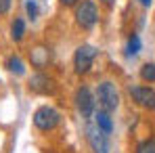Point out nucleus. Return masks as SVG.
<instances>
[{
	"mask_svg": "<svg viewBox=\"0 0 155 153\" xmlns=\"http://www.w3.org/2000/svg\"><path fill=\"white\" fill-rule=\"evenodd\" d=\"M97 19H99V11L92 0H82L76 6V23L80 27L90 29V27H94Z\"/></svg>",
	"mask_w": 155,
	"mask_h": 153,
	"instance_id": "obj_1",
	"label": "nucleus"
},
{
	"mask_svg": "<svg viewBox=\"0 0 155 153\" xmlns=\"http://www.w3.org/2000/svg\"><path fill=\"white\" fill-rule=\"evenodd\" d=\"M97 99H99V105L103 107V111H115L117 109V105H120V95H117V90H115V86L111 84V82H103V84H99V88H97Z\"/></svg>",
	"mask_w": 155,
	"mask_h": 153,
	"instance_id": "obj_2",
	"label": "nucleus"
},
{
	"mask_svg": "<svg viewBox=\"0 0 155 153\" xmlns=\"http://www.w3.org/2000/svg\"><path fill=\"white\" fill-rule=\"evenodd\" d=\"M59 118L61 115H59L57 109L44 105V107L36 109V113H34V126L38 128V130H42V132H48V130H52L59 124Z\"/></svg>",
	"mask_w": 155,
	"mask_h": 153,
	"instance_id": "obj_3",
	"label": "nucleus"
},
{
	"mask_svg": "<svg viewBox=\"0 0 155 153\" xmlns=\"http://www.w3.org/2000/svg\"><path fill=\"white\" fill-rule=\"evenodd\" d=\"M94 59H97V48L94 46H90V44L78 46L76 55H74V69H76V74H86L92 67Z\"/></svg>",
	"mask_w": 155,
	"mask_h": 153,
	"instance_id": "obj_4",
	"label": "nucleus"
},
{
	"mask_svg": "<svg viewBox=\"0 0 155 153\" xmlns=\"http://www.w3.org/2000/svg\"><path fill=\"white\" fill-rule=\"evenodd\" d=\"M76 107L82 113V118H90L94 111V97L86 86H80L76 90Z\"/></svg>",
	"mask_w": 155,
	"mask_h": 153,
	"instance_id": "obj_5",
	"label": "nucleus"
},
{
	"mask_svg": "<svg viewBox=\"0 0 155 153\" xmlns=\"http://www.w3.org/2000/svg\"><path fill=\"white\" fill-rule=\"evenodd\" d=\"M130 97L134 99L136 105H140L145 109H155V90L149 86H132Z\"/></svg>",
	"mask_w": 155,
	"mask_h": 153,
	"instance_id": "obj_6",
	"label": "nucleus"
},
{
	"mask_svg": "<svg viewBox=\"0 0 155 153\" xmlns=\"http://www.w3.org/2000/svg\"><path fill=\"white\" fill-rule=\"evenodd\" d=\"M86 136L90 143V149L94 153H109V143H107V134L99 126H88L86 128Z\"/></svg>",
	"mask_w": 155,
	"mask_h": 153,
	"instance_id": "obj_7",
	"label": "nucleus"
},
{
	"mask_svg": "<svg viewBox=\"0 0 155 153\" xmlns=\"http://www.w3.org/2000/svg\"><path fill=\"white\" fill-rule=\"evenodd\" d=\"M29 90L46 95V92H52V90H54V86H52L51 78H46L44 74H36V76L29 80Z\"/></svg>",
	"mask_w": 155,
	"mask_h": 153,
	"instance_id": "obj_8",
	"label": "nucleus"
},
{
	"mask_svg": "<svg viewBox=\"0 0 155 153\" xmlns=\"http://www.w3.org/2000/svg\"><path fill=\"white\" fill-rule=\"evenodd\" d=\"M97 126H99V130H103L105 134H111L113 122H111V118H109L107 111H99V113H97Z\"/></svg>",
	"mask_w": 155,
	"mask_h": 153,
	"instance_id": "obj_9",
	"label": "nucleus"
},
{
	"mask_svg": "<svg viewBox=\"0 0 155 153\" xmlns=\"http://www.w3.org/2000/svg\"><path fill=\"white\" fill-rule=\"evenodd\" d=\"M31 63L36 67H44L48 63V51L46 48H34L31 51Z\"/></svg>",
	"mask_w": 155,
	"mask_h": 153,
	"instance_id": "obj_10",
	"label": "nucleus"
},
{
	"mask_svg": "<svg viewBox=\"0 0 155 153\" xmlns=\"http://www.w3.org/2000/svg\"><path fill=\"white\" fill-rule=\"evenodd\" d=\"M6 69H8L11 74H17V76H21V74H25V67H23V61H21L19 57H8V59H6Z\"/></svg>",
	"mask_w": 155,
	"mask_h": 153,
	"instance_id": "obj_11",
	"label": "nucleus"
},
{
	"mask_svg": "<svg viewBox=\"0 0 155 153\" xmlns=\"http://www.w3.org/2000/svg\"><path fill=\"white\" fill-rule=\"evenodd\" d=\"M23 34H25V23H23L21 19H15L13 25H11V38L19 42V40L23 38Z\"/></svg>",
	"mask_w": 155,
	"mask_h": 153,
	"instance_id": "obj_12",
	"label": "nucleus"
},
{
	"mask_svg": "<svg viewBox=\"0 0 155 153\" xmlns=\"http://www.w3.org/2000/svg\"><path fill=\"white\" fill-rule=\"evenodd\" d=\"M140 51V38L136 36V34H132L128 38V46H126V55L128 57H134L136 52Z\"/></svg>",
	"mask_w": 155,
	"mask_h": 153,
	"instance_id": "obj_13",
	"label": "nucleus"
},
{
	"mask_svg": "<svg viewBox=\"0 0 155 153\" xmlns=\"http://www.w3.org/2000/svg\"><path fill=\"white\" fill-rule=\"evenodd\" d=\"M140 78L145 82H155V63H145L140 67Z\"/></svg>",
	"mask_w": 155,
	"mask_h": 153,
	"instance_id": "obj_14",
	"label": "nucleus"
},
{
	"mask_svg": "<svg viewBox=\"0 0 155 153\" xmlns=\"http://www.w3.org/2000/svg\"><path fill=\"white\" fill-rule=\"evenodd\" d=\"M134 153H155V138H147V141L138 143Z\"/></svg>",
	"mask_w": 155,
	"mask_h": 153,
	"instance_id": "obj_15",
	"label": "nucleus"
},
{
	"mask_svg": "<svg viewBox=\"0 0 155 153\" xmlns=\"http://www.w3.org/2000/svg\"><path fill=\"white\" fill-rule=\"evenodd\" d=\"M25 11H27V15H29V19H36V17H38L36 0H27V2H25Z\"/></svg>",
	"mask_w": 155,
	"mask_h": 153,
	"instance_id": "obj_16",
	"label": "nucleus"
},
{
	"mask_svg": "<svg viewBox=\"0 0 155 153\" xmlns=\"http://www.w3.org/2000/svg\"><path fill=\"white\" fill-rule=\"evenodd\" d=\"M11 4H13V0H0V15H6Z\"/></svg>",
	"mask_w": 155,
	"mask_h": 153,
	"instance_id": "obj_17",
	"label": "nucleus"
},
{
	"mask_svg": "<svg viewBox=\"0 0 155 153\" xmlns=\"http://www.w3.org/2000/svg\"><path fill=\"white\" fill-rule=\"evenodd\" d=\"M61 4H65V6H74V4H78V0H61Z\"/></svg>",
	"mask_w": 155,
	"mask_h": 153,
	"instance_id": "obj_18",
	"label": "nucleus"
},
{
	"mask_svg": "<svg viewBox=\"0 0 155 153\" xmlns=\"http://www.w3.org/2000/svg\"><path fill=\"white\" fill-rule=\"evenodd\" d=\"M140 2H143V6H149L151 4V0H140Z\"/></svg>",
	"mask_w": 155,
	"mask_h": 153,
	"instance_id": "obj_19",
	"label": "nucleus"
},
{
	"mask_svg": "<svg viewBox=\"0 0 155 153\" xmlns=\"http://www.w3.org/2000/svg\"><path fill=\"white\" fill-rule=\"evenodd\" d=\"M103 2H105V4H111V2H113V0H103Z\"/></svg>",
	"mask_w": 155,
	"mask_h": 153,
	"instance_id": "obj_20",
	"label": "nucleus"
}]
</instances>
